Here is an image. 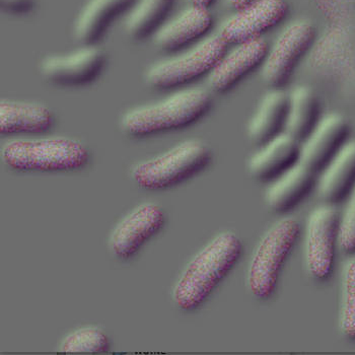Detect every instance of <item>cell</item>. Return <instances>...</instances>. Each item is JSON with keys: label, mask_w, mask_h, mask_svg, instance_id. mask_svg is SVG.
I'll return each instance as SVG.
<instances>
[{"label": "cell", "mask_w": 355, "mask_h": 355, "mask_svg": "<svg viewBox=\"0 0 355 355\" xmlns=\"http://www.w3.org/2000/svg\"><path fill=\"white\" fill-rule=\"evenodd\" d=\"M339 245L346 253L355 252V187L348 195L347 205L340 216Z\"/></svg>", "instance_id": "obj_25"}, {"label": "cell", "mask_w": 355, "mask_h": 355, "mask_svg": "<svg viewBox=\"0 0 355 355\" xmlns=\"http://www.w3.org/2000/svg\"><path fill=\"white\" fill-rule=\"evenodd\" d=\"M227 51V45L218 34L206 37L184 53L151 65L146 72V80L157 89L185 87L209 76Z\"/></svg>", "instance_id": "obj_5"}, {"label": "cell", "mask_w": 355, "mask_h": 355, "mask_svg": "<svg viewBox=\"0 0 355 355\" xmlns=\"http://www.w3.org/2000/svg\"><path fill=\"white\" fill-rule=\"evenodd\" d=\"M110 348V340L107 335L98 328L78 329L67 335L61 341L59 350L67 354H98L107 352Z\"/></svg>", "instance_id": "obj_23"}, {"label": "cell", "mask_w": 355, "mask_h": 355, "mask_svg": "<svg viewBox=\"0 0 355 355\" xmlns=\"http://www.w3.org/2000/svg\"><path fill=\"white\" fill-rule=\"evenodd\" d=\"M137 0H89L78 15L74 36L83 45H96L117 19L127 15Z\"/></svg>", "instance_id": "obj_16"}, {"label": "cell", "mask_w": 355, "mask_h": 355, "mask_svg": "<svg viewBox=\"0 0 355 355\" xmlns=\"http://www.w3.org/2000/svg\"><path fill=\"white\" fill-rule=\"evenodd\" d=\"M35 0H0V8L10 15H26L35 8Z\"/></svg>", "instance_id": "obj_26"}, {"label": "cell", "mask_w": 355, "mask_h": 355, "mask_svg": "<svg viewBox=\"0 0 355 355\" xmlns=\"http://www.w3.org/2000/svg\"><path fill=\"white\" fill-rule=\"evenodd\" d=\"M301 227L293 218L273 225L256 250L250 264V291L259 299H267L275 291L280 271L299 239Z\"/></svg>", "instance_id": "obj_6"}, {"label": "cell", "mask_w": 355, "mask_h": 355, "mask_svg": "<svg viewBox=\"0 0 355 355\" xmlns=\"http://www.w3.org/2000/svg\"><path fill=\"white\" fill-rule=\"evenodd\" d=\"M192 4L194 6H203V8H209L210 6L214 3V0H190Z\"/></svg>", "instance_id": "obj_28"}, {"label": "cell", "mask_w": 355, "mask_h": 355, "mask_svg": "<svg viewBox=\"0 0 355 355\" xmlns=\"http://www.w3.org/2000/svg\"><path fill=\"white\" fill-rule=\"evenodd\" d=\"M212 25L209 8L192 4L159 28L155 35V45L170 53L188 49L206 38Z\"/></svg>", "instance_id": "obj_14"}, {"label": "cell", "mask_w": 355, "mask_h": 355, "mask_svg": "<svg viewBox=\"0 0 355 355\" xmlns=\"http://www.w3.org/2000/svg\"><path fill=\"white\" fill-rule=\"evenodd\" d=\"M211 159V150L206 144L199 140H187L137 164L132 178L144 189H166L196 176L207 168Z\"/></svg>", "instance_id": "obj_4"}, {"label": "cell", "mask_w": 355, "mask_h": 355, "mask_svg": "<svg viewBox=\"0 0 355 355\" xmlns=\"http://www.w3.org/2000/svg\"><path fill=\"white\" fill-rule=\"evenodd\" d=\"M340 323L344 335L355 339V258L348 261L344 267Z\"/></svg>", "instance_id": "obj_24"}, {"label": "cell", "mask_w": 355, "mask_h": 355, "mask_svg": "<svg viewBox=\"0 0 355 355\" xmlns=\"http://www.w3.org/2000/svg\"><path fill=\"white\" fill-rule=\"evenodd\" d=\"M1 155L15 170L37 172L76 170L89 162L87 148L65 137L12 140L3 146Z\"/></svg>", "instance_id": "obj_3"}, {"label": "cell", "mask_w": 355, "mask_h": 355, "mask_svg": "<svg viewBox=\"0 0 355 355\" xmlns=\"http://www.w3.org/2000/svg\"><path fill=\"white\" fill-rule=\"evenodd\" d=\"M350 125L340 114L322 117L302 142L301 162L320 174L331 159L349 141Z\"/></svg>", "instance_id": "obj_13"}, {"label": "cell", "mask_w": 355, "mask_h": 355, "mask_svg": "<svg viewBox=\"0 0 355 355\" xmlns=\"http://www.w3.org/2000/svg\"><path fill=\"white\" fill-rule=\"evenodd\" d=\"M288 12L286 0H259L243 10H236L225 21L219 37L227 45L262 38V35L279 25Z\"/></svg>", "instance_id": "obj_10"}, {"label": "cell", "mask_w": 355, "mask_h": 355, "mask_svg": "<svg viewBox=\"0 0 355 355\" xmlns=\"http://www.w3.org/2000/svg\"><path fill=\"white\" fill-rule=\"evenodd\" d=\"M243 252L240 239L223 232L206 245L186 267L173 293L181 310L200 306L236 264Z\"/></svg>", "instance_id": "obj_1"}, {"label": "cell", "mask_w": 355, "mask_h": 355, "mask_svg": "<svg viewBox=\"0 0 355 355\" xmlns=\"http://www.w3.org/2000/svg\"><path fill=\"white\" fill-rule=\"evenodd\" d=\"M106 55L96 45H83L69 54L50 55L42 60V76L59 87H80L96 82L106 67Z\"/></svg>", "instance_id": "obj_9"}, {"label": "cell", "mask_w": 355, "mask_h": 355, "mask_svg": "<svg viewBox=\"0 0 355 355\" xmlns=\"http://www.w3.org/2000/svg\"><path fill=\"white\" fill-rule=\"evenodd\" d=\"M175 0H137L126 15L125 30L135 40L155 37L172 12Z\"/></svg>", "instance_id": "obj_22"}, {"label": "cell", "mask_w": 355, "mask_h": 355, "mask_svg": "<svg viewBox=\"0 0 355 355\" xmlns=\"http://www.w3.org/2000/svg\"><path fill=\"white\" fill-rule=\"evenodd\" d=\"M302 142L284 132L260 146L248 164L258 181L271 183L301 161Z\"/></svg>", "instance_id": "obj_15"}, {"label": "cell", "mask_w": 355, "mask_h": 355, "mask_svg": "<svg viewBox=\"0 0 355 355\" xmlns=\"http://www.w3.org/2000/svg\"><path fill=\"white\" fill-rule=\"evenodd\" d=\"M317 36L315 26L306 19L293 21L269 47L262 65V78L271 89H284L291 80Z\"/></svg>", "instance_id": "obj_7"}, {"label": "cell", "mask_w": 355, "mask_h": 355, "mask_svg": "<svg viewBox=\"0 0 355 355\" xmlns=\"http://www.w3.org/2000/svg\"><path fill=\"white\" fill-rule=\"evenodd\" d=\"M268 50V43L263 38L234 45L207 76L210 89L218 94L231 91L254 70L262 67Z\"/></svg>", "instance_id": "obj_12"}, {"label": "cell", "mask_w": 355, "mask_h": 355, "mask_svg": "<svg viewBox=\"0 0 355 355\" xmlns=\"http://www.w3.org/2000/svg\"><path fill=\"white\" fill-rule=\"evenodd\" d=\"M164 221L163 210L159 206L151 203L138 206L112 232L109 239L110 251L118 259H130L163 229Z\"/></svg>", "instance_id": "obj_11"}, {"label": "cell", "mask_w": 355, "mask_h": 355, "mask_svg": "<svg viewBox=\"0 0 355 355\" xmlns=\"http://www.w3.org/2000/svg\"><path fill=\"white\" fill-rule=\"evenodd\" d=\"M227 1L230 8L236 12V10H243V8H247V6H251V4L255 3L259 0H227Z\"/></svg>", "instance_id": "obj_27"}, {"label": "cell", "mask_w": 355, "mask_h": 355, "mask_svg": "<svg viewBox=\"0 0 355 355\" xmlns=\"http://www.w3.org/2000/svg\"><path fill=\"white\" fill-rule=\"evenodd\" d=\"M355 187V140L348 141L320 173L318 189L330 205L347 198Z\"/></svg>", "instance_id": "obj_20"}, {"label": "cell", "mask_w": 355, "mask_h": 355, "mask_svg": "<svg viewBox=\"0 0 355 355\" xmlns=\"http://www.w3.org/2000/svg\"><path fill=\"white\" fill-rule=\"evenodd\" d=\"M289 96L284 89H272L262 98L248 127L250 139L263 144L286 132Z\"/></svg>", "instance_id": "obj_19"}, {"label": "cell", "mask_w": 355, "mask_h": 355, "mask_svg": "<svg viewBox=\"0 0 355 355\" xmlns=\"http://www.w3.org/2000/svg\"><path fill=\"white\" fill-rule=\"evenodd\" d=\"M317 173L301 161L271 182L266 202L277 214H286L297 207L318 184Z\"/></svg>", "instance_id": "obj_17"}, {"label": "cell", "mask_w": 355, "mask_h": 355, "mask_svg": "<svg viewBox=\"0 0 355 355\" xmlns=\"http://www.w3.org/2000/svg\"><path fill=\"white\" fill-rule=\"evenodd\" d=\"M211 105V96L202 87L181 89L159 102L129 110L122 117V128L135 137L177 130L205 117Z\"/></svg>", "instance_id": "obj_2"}, {"label": "cell", "mask_w": 355, "mask_h": 355, "mask_svg": "<svg viewBox=\"0 0 355 355\" xmlns=\"http://www.w3.org/2000/svg\"><path fill=\"white\" fill-rule=\"evenodd\" d=\"M340 214L327 203L313 210L306 223V260L309 271L319 280L327 279L334 266L335 249L339 243Z\"/></svg>", "instance_id": "obj_8"}, {"label": "cell", "mask_w": 355, "mask_h": 355, "mask_svg": "<svg viewBox=\"0 0 355 355\" xmlns=\"http://www.w3.org/2000/svg\"><path fill=\"white\" fill-rule=\"evenodd\" d=\"M288 96L286 132L302 142L321 120V103L313 89L306 85L295 87Z\"/></svg>", "instance_id": "obj_21"}, {"label": "cell", "mask_w": 355, "mask_h": 355, "mask_svg": "<svg viewBox=\"0 0 355 355\" xmlns=\"http://www.w3.org/2000/svg\"><path fill=\"white\" fill-rule=\"evenodd\" d=\"M53 121L51 112L43 105L10 100L0 103L1 135H42L51 129Z\"/></svg>", "instance_id": "obj_18"}]
</instances>
